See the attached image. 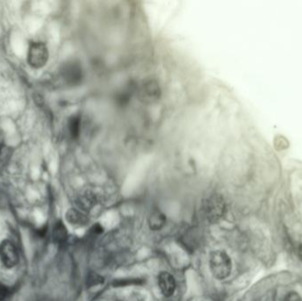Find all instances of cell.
Listing matches in <instances>:
<instances>
[{"mask_svg": "<svg viewBox=\"0 0 302 301\" xmlns=\"http://www.w3.org/2000/svg\"><path fill=\"white\" fill-rule=\"evenodd\" d=\"M201 210L208 223H217L224 217L226 212V204L220 194H212L203 201Z\"/></svg>", "mask_w": 302, "mask_h": 301, "instance_id": "1", "label": "cell"}, {"mask_svg": "<svg viewBox=\"0 0 302 301\" xmlns=\"http://www.w3.org/2000/svg\"><path fill=\"white\" fill-rule=\"evenodd\" d=\"M210 269L215 279L224 280L231 275L233 262L230 256L221 250H216L211 253L208 260Z\"/></svg>", "mask_w": 302, "mask_h": 301, "instance_id": "2", "label": "cell"}, {"mask_svg": "<svg viewBox=\"0 0 302 301\" xmlns=\"http://www.w3.org/2000/svg\"><path fill=\"white\" fill-rule=\"evenodd\" d=\"M49 59V52L44 43L41 42H32L28 52V62L33 68H42Z\"/></svg>", "mask_w": 302, "mask_h": 301, "instance_id": "3", "label": "cell"}, {"mask_svg": "<svg viewBox=\"0 0 302 301\" xmlns=\"http://www.w3.org/2000/svg\"><path fill=\"white\" fill-rule=\"evenodd\" d=\"M161 94H162L161 87L158 82L154 80L144 81L139 90L141 100L145 102L147 104H152L159 100Z\"/></svg>", "mask_w": 302, "mask_h": 301, "instance_id": "4", "label": "cell"}, {"mask_svg": "<svg viewBox=\"0 0 302 301\" xmlns=\"http://www.w3.org/2000/svg\"><path fill=\"white\" fill-rule=\"evenodd\" d=\"M0 260L5 267L13 268L19 262V253L17 248L10 240H4L0 244Z\"/></svg>", "mask_w": 302, "mask_h": 301, "instance_id": "5", "label": "cell"}, {"mask_svg": "<svg viewBox=\"0 0 302 301\" xmlns=\"http://www.w3.org/2000/svg\"><path fill=\"white\" fill-rule=\"evenodd\" d=\"M157 283L160 291L166 298H170L174 294L177 288V284L174 276L170 274L169 272H160L159 275L157 276Z\"/></svg>", "mask_w": 302, "mask_h": 301, "instance_id": "6", "label": "cell"}, {"mask_svg": "<svg viewBox=\"0 0 302 301\" xmlns=\"http://www.w3.org/2000/svg\"><path fill=\"white\" fill-rule=\"evenodd\" d=\"M98 202V196L91 189H86L84 191L81 192L76 200L77 209L86 214L90 211Z\"/></svg>", "mask_w": 302, "mask_h": 301, "instance_id": "7", "label": "cell"}, {"mask_svg": "<svg viewBox=\"0 0 302 301\" xmlns=\"http://www.w3.org/2000/svg\"><path fill=\"white\" fill-rule=\"evenodd\" d=\"M63 77L69 84H76L82 78L81 67L76 63H69L63 69Z\"/></svg>", "mask_w": 302, "mask_h": 301, "instance_id": "8", "label": "cell"}, {"mask_svg": "<svg viewBox=\"0 0 302 301\" xmlns=\"http://www.w3.org/2000/svg\"><path fill=\"white\" fill-rule=\"evenodd\" d=\"M65 219L74 226H84L88 223V215L75 207L70 209L65 213Z\"/></svg>", "mask_w": 302, "mask_h": 301, "instance_id": "9", "label": "cell"}, {"mask_svg": "<svg viewBox=\"0 0 302 301\" xmlns=\"http://www.w3.org/2000/svg\"><path fill=\"white\" fill-rule=\"evenodd\" d=\"M166 216L159 210H155L150 213V217L148 218V224L150 229L153 231L162 230L166 225Z\"/></svg>", "mask_w": 302, "mask_h": 301, "instance_id": "10", "label": "cell"}, {"mask_svg": "<svg viewBox=\"0 0 302 301\" xmlns=\"http://www.w3.org/2000/svg\"><path fill=\"white\" fill-rule=\"evenodd\" d=\"M53 240L58 244H63L67 240V230L65 228V224L59 221L55 223L52 233Z\"/></svg>", "mask_w": 302, "mask_h": 301, "instance_id": "11", "label": "cell"}, {"mask_svg": "<svg viewBox=\"0 0 302 301\" xmlns=\"http://www.w3.org/2000/svg\"><path fill=\"white\" fill-rule=\"evenodd\" d=\"M69 133L73 139L78 138L80 133V119L78 117H72L69 120Z\"/></svg>", "mask_w": 302, "mask_h": 301, "instance_id": "12", "label": "cell"}, {"mask_svg": "<svg viewBox=\"0 0 302 301\" xmlns=\"http://www.w3.org/2000/svg\"><path fill=\"white\" fill-rule=\"evenodd\" d=\"M143 280L139 279H118L112 283L113 287H126V286H129V285H143Z\"/></svg>", "mask_w": 302, "mask_h": 301, "instance_id": "13", "label": "cell"}, {"mask_svg": "<svg viewBox=\"0 0 302 301\" xmlns=\"http://www.w3.org/2000/svg\"><path fill=\"white\" fill-rule=\"evenodd\" d=\"M104 279L103 276L98 275L97 273H91L87 279V285L88 287H93L96 285L104 284Z\"/></svg>", "mask_w": 302, "mask_h": 301, "instance_id": "14", "label": "cell"}, {"mask_svg": "<svg viewBox=\"0 0 302 301\" xmlns=\"http://www.w3.org/2000/svg\"><path fill=\"white\" fill-rule=\"evenodd\" d=\"M284 301H302V298L296 291H291L285 297Z\"/></svg>", "mask_w": 302, "mask_h": 301, "instance_id": "15", "label": "cell"}, {"mask_svg": "<svg viewBox=\"0 0 302 301\" xmlns=\"http://www.w3.org/2000/svg\"><path fill=\"white\" fill-rule=\"evenodd\" d=\"M9 294V289L0 282V301H3Z\"/></svg>", "mask_w": 302, "mask_h": 301, "instance_id": "16", "label": "cell"}, {"mask_svg": "<svg viewBox=\"0 0 302 301\" xmlns=\"http://www.w3.org/2000/svg\"><path fill=\"white\" fill-rule=\"evenodd\" d=\"M91 230H92V231H93L94 234L99 235V234H101V233H104V227L102 226V225L99 224V223H96L95 225H93V227H92V229H91Z\"/></svg>", "mask_w": 302, "mask_h": 301, "instance_id": "17", "label": "cell"}, {"mask_svg": "<svg viewBox=\"0 0 302 301\" xmlns=\"http://www.w3.org/2000/svg\"><path fill=\"white\" fill-rule=\"evenodd\" d=\"M298 254H299V259L302 262V244L299 246V248H298Z\"/></svg>", "mask_w": 302, "mask_h": 301, "instance_id": "18", "label": "cell"}, {"mask_svg": "<svg viewBox=\"0 0 302 301\" xmlns=\"http://www.w3.org/2000/svg\"><path fill=\"white\" fill-rule=\"evenodd\" d=\"M0 151H1V147H0Z\"/></svg>", "mask_w": 302, "mask_h": 301, "instance_id": "19", "label": "cell"}]
</instances>
